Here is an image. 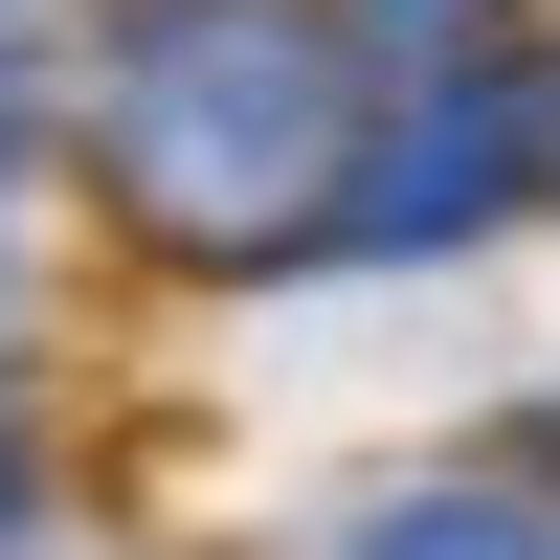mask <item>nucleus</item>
Returning a JSON list of instances; mask_svg holds the SVG:
<instances>
[{"label": "nucleus", "instance_id": "1", "mask_svg": "<svg viewBox=\"0 0 560 560\" xmlns=\"http://www.w3.org/2000/svg\"><path fill=\"white\" fill-rule=\"evenodd\" d=\"M90 158L158 269H292L314 224H359V23L337 0H135Z\"/></svg>", "mask_w": 560, "mask_h": 560}, {"label": "nucleus", "instance_id": "2", "mask_svg": "<svg viewBox=\"0 0 560 560\" xmlns=\"http://www.w3.org/2000/svg\"><path fill=\"white\" fill-rule=\"evenodd\" d=\"M337 560H560V516H538V493H493V471H448V493H382Z\"/></svg>", "mask_w": 560, "mask_h": 560}, {"label": "nucleus", "instance_id": "3", "mask_svg": "<svg viewBox=\"0 0 560 560\" xmlns=\"http://www.w3.org/2000/svg\"><path fill=\"white\" fill-rule=\"evenodd\" d=\"M0 158H23V90H0Z\"/></svg>", "mask_w": 560, "mask_h": 560}, {"label": "nucleus", "instance_id": "4", "mask_svg": "<svg viewBox=\"0 0 560 560\" xmlns=\"http://www.w3.org/2000/svg\"><path fill=\"white\" fill-rule=\"evenodd\" d=\"M0 493H23V427H0Z\"/></svg>", "mask_w": 560, "mask_h": 560}]
</instances>
